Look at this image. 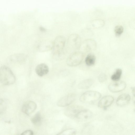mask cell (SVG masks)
<instances>
[{
    "instance_id": "obj_1",
    "label": "cell",
    "mask_w": 135,
    "mask_h": 135,
    "mask_svg": "<svg viewBox=\"0 0 135 135\" xmlns=\"http://www.w3.org/2000/svg\"><path fill=\"white\" fill-rule=\"evenodd\" d=\"M16 80L15 76L10 68L3 65L0 68V82L6 85L14 84Z\"/></svg>"
},
{
    "instance_id": "obj_2",
    "label": "cell",
    "mask_w": 135,
    "mask_h": 135,
    "mask_svg": "<svg viewBox=\"0 0 135 135\" xmlns=\"http://www.w3.org/2000/svg\"><path fill=\"white\" fill-rule=\"evenodd\" d=\"M65 42V38L63 36L60 35L55 38L52 47V55L56 59L61 58L63 53Z\"/></svg>"
},
{
    "instance_id": "obj_3",
    "label": "cell",
    "mask_w": 135,
    "mask_h": 135,
    "mask_svg": "<svg viewBox=\"0 0 135 135\" xmlns=\"http://www.w3.org/2000/svg\"><path fill=\"white\" fill-rule=\"evenodd\" d=\"M101 96V94L98 92L88 91L84 93L80 96L79 100L83 103H92L98 100Z\"/></svg>"
},
{
    "instance_id": "obj_4",
    "label": "cell",
    "mask_w": 135,
    "mask_h": 135,
    "mask_svg": "<svg viewBox=\"0 0 135 135\" xmlns=\"http://www.w3.org/2000/svg\"><path fill=\"white\" fill-rule=\"evenodd\" d=\"M81 39L76 34H73L68 37L67 41V48L69 51H73L77 50L81 45Z\"/></svg>"
},
{
    "instance_id": "obj_5",
    "label": "cell",
    "mask_w": 135,
    "mask_h": 135,
    "mask_svg": "<svg viewBox=\"0 0 135 135\" xmlns=\"http://www.w3.org/2000/svg\"><path fill=\"white\" fill-rule=\"evenodd\" d=\"M84 56V54L81 52H73L68 57L66 61V64L70 66H77L81 62Z\"/></svg>"
},
{
    "instance_id": "obj_6",
    "label": "cell",
    "mask_w": 135,
    "mask_h": 135,
    "mask_svg": "<svg viewBox=\"0 0 135 135\" xmlns=\"http://www.w3.org/2000/svg\"><path fill=\"white\" fill-rule=\"evenodd\" d=\"M75 94L73 93L69 94L60 99L57 103V105L60 107H65L70 105L75 100Z\"/></svg>"
},
{
    "instance_id": "obj_7",
    "label": "cell",
    "mask_w": 135,
    "mask_h": 135,
    "mask_svg": "<svg viewBox=\"0 0 135 135\" xmlns=\"http://www.w3.org/2000/svg\"><path fill=\"white\" fill-rule=\"evenodd\" d=\"M37 105L34 102L28 100L25 102L22 105L21 110L22 112L29 115L33 112L37 108Z\"/></svg>"
},
{
    "instance_id": "obj_8",
    "label": "cell",
    "mask_w": 135,
    "mask_h": 135,
    "mask_svg": "<svg viewBox=\"0 0 135 135\" xmlns=\"http://www.w3.org/2000/svg\"><path fill=\"white\" fill-rule=\"evenodd\" d=\"M126 86V84L124 82L117 81L109 84L108 86V89L112 92L117 93L124 90Z\"/></svg>"
},
{
    "instance_id": "obj_9",
    "label": "cell",
    "mask_w": 135,
    "mask_h": 135,
    "mask_svg": "<svg viewBox=\"0 0 135 135\" xmlns=\"http://www.w3.org/2000/svg\"><path fill=\"white\" fill-rule=\"evenodd\" d=\"M27 56L23 54H16L9 56L8 58L7 61L9 63H21L25 62Z\"/></svg>"
},
{
    "instance_id": "obj_10",
    "label": "cell",
    "mask_w": 135,
    "mask_h": 135,
    "mask_svg": "<svg viewBox=\"0 0 135 135\" xmlns=\"http://www.w3.org/2000/svg\"><path fill=\"white\" fill-rule=\"evenodd\" d=\"M82 110L81 107L78 105H71L70 106L65 110V114L70 118L76 117L78 113Z\"/></svg>"
},
{
    "instance_id": "obj_11",
    "label": "cell",
    "mask_w": 135,
    "mask_h": 135,
    "mask_svg": "<svg viewBox=\"0 0 135 135\" xmlns=\"http://www.w3.org/2000/svg\"><path fill=\"white\" fill-rule=\"evenodd\" d=\"M114 98L111 95H107L102 98L98 103L99 107L105 109L110 105L113 102Z\"/></svg>"
},
{
    "instance_id": "obj_12",
    "label": "cell",
    "mask_w": 135,
    "mask_h": 135,
    "mask_svg": "<svg viewBox=\"0 0 135 135\" xmlns=\"http://www.w3.org/2000/svg\"><path fill=\"white\" fill-rule=\"evenodd\" d=\"M49 71L47 65L45 63H41L37 65L35 68V71L39 76H43L47 74Z\"/></svg>"
},
{
    "instance_id": "obj_13",
    "label": "cell",
    "mask_w": 135,
    "mask_h": 135,
    "mask_svg": "<svg viewBox=\"0 0 135 135\" xmlns=\"http://www.w3.org/2000/svg\"><path fill=\"white\" fill-rule=\"evenodd\" d=\"M131 99L130 95L124 93L120 95L117 98L116 103L119 106H123L127 105Z\"/></svg>"
},
{
    "instance_id": "obj_14",
    "label": "cell",
    "mask_w": 135,
    "mask_h": 135,
    "mask_svg": "<svg viewBox=\"0 0 135 135\" xmlns=\"http://www.w3.org/2000/svg\"><path fill=\"white\" fill-rule=\"evenodd\" d=\"M93 115L92 112L89 110H81L78 113L76 117L80 120H86L91 118Z\"/></svg>"
},
{
    "instance_id": "obj_15",
    "label": "cell",
    "mask_w": 135,
    "mask_h": 135,
    "mask_svg": "<svg viewBox=\"0 0 135 135\" xmlns=\"http://www.w3.org/2000/svg\"><path fill=\"white\" fill-rule=\"evenodd\" d=\"M83 45L84 50L86 51H88L95 50L97 46V44L94 40L89 39L84 42Z\"/></svg>"
},
{
    "instance_id": "obj_16",
    "label": "cell",
    "mask_w": 135,
    "mask_h": 135,
    "mask_svg": "<svg viewBox=\"0 0 135 135\" xmlns=\"http://www.w3.org/2000/svg\"><path fill=\"white\" fill-rule=\"evenodd\" d=\"M31 121L35 126H40L42 121V118L39 112H37L31 118Z\"/></svg>"
},
{
    "instance_id": "obj_17",
    "label": "cell",
    "mask_w": 135,
    "mask_h": 135,
    "mask_svg": "<svg viewBox=\"0 0 135 135\" xmlns=\"http://www.w3.org/2000/svg\"><path fill=\"white\" fill-rule=\"evenodd\" d=\"M93 80L91 79H87L80 82L78 85L79 89H85L89 88L93 85Z\"/></svg>"
},
{
    "instance_id": "obj_18",
    "label": "cell",
    "mask_w": 135,
    "mask_h": 135,
    "mask_svg": "<svg viewBox=\"0 0 135 135\" xmlns=\"http://www.w3.org/2000/svg\"><path fill=\"white\" fill-rule=\"evenodd\" d=\"M95 59V57L93 54L91 53H89L85 58L86 64L88 66H92L94 64Z\"/></svg>"
},
{
    "instance_id": "obj_19",
    "label": "cell",
    "mask_w": 135,
    "mask_h": 135,
    "mask_svg": "<svg viewBox=\"0 0 135 135\" xmlns=\"http://www.w3.org/2000/svg\"><path fill=\"white\" fill-rule=\"evenodd\" d=\"M122 73V70L121 69H117L115 72L111 76V79L114 81H118L120 78Z\"/></svg>"
},
{
    "instance_id": "obj_20",
    "label": "cell",
    "mask_w": 135,
    "mask_h": 135,
    "mask_svg": "<svg viewBox=\"0 0 135 135\" xmlns=\"http://www.w3.org/2000/svg\"><path fill=\"white\" fill-rule=\"evenodd\" d=\"M52 45L51 46L50 43H49L45 42L42 43L39 45L38 48V50L41 51H45L49 50L52 48Z\"/></svg>"
},
{
    "instance_id": "obj_21",
    "label": "cell",
    "mask_w": 135,
    "mask_h": 135,
    "mask_svg": "<svg viewBox=\"0 0 135 135\" xmlns=\"http://www.w3.org/2000/svg\"><path fill=\"white\" fill-rule=\"evenodd\" d=\"M76 131L74 128H69L65 130L58 133L57 135H75Z\"/></svg>"
},
{
    "instance_id": "obj_22",
    "label": "cell",
    "mask_w": 135,
    "mask_h": 135,
    "mask_svg": "<svg viewBox=\"0 0 135 135\" xmlns=\"http://www.w3.org/2000/svg\"><path fill=\"white\" fill-rule=\"evenodd\" d=\"M124 30L123 28L121 25H117L114 28V32L115 36L118 37L120 36L123 33Z\"/></svg>"
},
{
    "instance_id": "obj_23",
    "label": "cell",
    "mask_w": 135,
    "mask_h": 135,
    "mask_svg": "<svg viewBox=\"0 0 135 135\" xmlns=\"http://www.w3.org/2000/svg\"><path fill=\"white\" fill-rule=\"evenodd\" d=\"M7 107V103L5 101L0 98V114L3 113L6 110Z\"/></svg>"
},
{
    "instance_id": "obj_24",
    "label": "cell",
    "mask_w": 135,
    "mask_h": 135,
    "mask_svg": "<svg viewBox=\"0 0 135 135\" xmlns=\"http://www.w3.org/2000/svg\"><path fill=\"white\" fill-rule=\"evenodd\" d=\"M107 76L106 75L103 73H101L98 77V81L101 83H103L105 82L107 80Z\"/></svg>"
},
{
    "instance_id": "obj_25",
    "label": "cell",
    "mask_w": 135,
    "mask_h": 135,
    "mask_svg": "<svg viewBox=\"0 0 135 135\" xmlns=\"http://www.w3.org/2000/svg\"><path fill=\"white\" fill-rule=\"evenodd\" d=\"M34 134L33 132L31 130H26L23 132L21 134V135H32Z\"/></svg>"
},
{
    "instance_id": "obj_26",
    "label": "cell",
    "mask_w": 135,
    "mask_h": 135,
    "mask_svg": "<svg viewBox=\"0 0 135 135\" xmlns=\"http://www.w3.org/2000/svg\"><path fill=\"white\" fill-rule=\"evenodd\" d=\"M40 31L42 32H45L46 31V29L43 27H40Z\"/></svg>"
},
{
    "instance_id": "obj_27",
    "label": "cell",
    "mask_w": 135,
    "mask_h": 135,
    "mask_svg": "<svg viewBox=\"0 0 135 135\" xmlns=\"http://www.w3.org/2000/svg\"><path fill=\"white\" fill-rule=\"evenodd\" d=\"M131 89L132 90V93L134 97L135 96V93H134V87H131Z\"/></svg>"
}]
</instances>
